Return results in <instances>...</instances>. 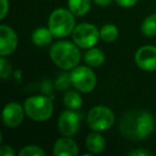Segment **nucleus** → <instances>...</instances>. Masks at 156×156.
Masks as SVG:
<instances>
[{"mask_svg":"<svg viewBox=\"0 0 156 156\" xmlns=\"http://www.w3.org/2000/svg\"><path fill=\"white\" fill-rule=\"evenodd\" d=\"M155 120L151 112L142 109L130 110L122 117L119 129L122 136L134 141L144 140L153 133Z\"/></svg>","mask_w":156,"mask_h":156,"instance_id":"nucleus-1","label":"nucleus"},{"mask_svg":"<svg viewBox=\"0 0 156 156\" xmlns=\"http://www.w3.org/2000/svg\"><path fill=\"white\" fill-rule=\"evenodd\" d=\"M49 56L52 62L62 69H75L81 58L77 45L69 41H61L52 45Z\"/></svg>","mask_w":156,"mask_h":156,"instance_id":"nucleus-2","label":"nucleus"},{"mask_svg":"<svg viewBox=\"0 0 156 156\" xmlns=\"http://www.w3.org/2000/svg\"><path fill=\"white\" fill-rule=\"evenodd\" d=\"M71 11L65 9H57L50 14L48 20V28L55 37H64L73 33L75 29V18Z\"/></svg>","mask_w":156,"mask_h":156,"instance_id":"nucleus-3","label":"nucleus"},{"mask_svg":"<svg viewBox=\"0 0 156 156\" xmlns=\"http://www.w3.org/2000/svg\"><path fill=\"white\" fill-rule=\"evenodd\" d=\"M27 117L34 121H46L52 115L54 105L50 98L43 95H35L27 98L24 103Z\"/></svg>","mask_w":156,"mask_h":156,"instance_id":"nucleus-4","label":"nucleus"},{"mask_svg":"<svg viewBox=\"0 0 156 156\" xmlns=\"http://www.w3.org/2000/svg\"><path fill=\"white\" fill-rule=\"evenodd\" d=\"M87 123L92 130L104 132L115 123V115L112 110L106 106H95L87 115Z\"/></svg>","mask_w":156,"mask_h":156,"instance_id":"nucleus-5","label":"nucleus"},{"mask_svg":"<svg viewBox=\"0 0 156 156\" xmlns=\"http://www.w3.org/2000/svg\"><path fill=\"white\" fill-rule=\"evenodd\" d=\"M69 77H71L72 85L78 91L88 93V92H91L95 88L96 76L90 67L76 66L71 72Z\"/></svg>","mask_w":156,"mask_h":156,"instance_id":"nucleus-6","label":"nucleus"},{"mask_svg":"<svg viewBox=\"0 0 156 156\" xmlns=\"http://www.w3.org/2000/svg\"><path fill=\"white\" fill-rule=\"evenodd\" d=\"M100 31L92 24H79L73 31V41L78 47L91 48L98 42Z\"/></svg>","mask_w":156,"mask_h":156,"instance_id":"nucleus-7","label":"nucleus"},{"mask_svg":"<svg viewBox=\"0 0 156 156\" xmlns=\"http://www.w3.org/2000/svg\"><path fill=\"white\" fill-rule=\"evenodd\" d=\"M80 127V115L74 110L63 111L58 119V129L63 136L73 137Z\"/></svg>","mask_w":156,"mask_h":156,"instance_id":"nucleus-8","label":"nucleus"},{"mask_svg":"<svg viewBox=\"0 0 156 156\" xmlns=\"http://www.w3.org/2000/svg\"><path fill=\"white\" fill-rule=\"evenodd\" d=\"M135 62L143 71H156V47L150 45L140 47L135 54Z\"/></svg>","mask_w":156,"mask_h":156,"instance_id":"nucleus-9","label":"nucleus"},{"mask_svg":"<svg viewBox=\"0 0 156 156\" xmlns=\"http://www.w3.org/2000/svg\"><path fill=\"white\" fill-rule=\"evenodd\" d=\"M17 47V35L11 27L0 26V55L7 57L12 55Z\"/></svg>","mask_w":156,"mask_h":156,"instance_id":"nucleus-10","label":"nucleus"},{"mask_svg":"<svg viewBox=\"0 0 156 156\" xmlns=\"http://www.w3.org/2000/svg\"><path fill=\"white\" fill-rule=\"evenodd\" d=\"M25 113V109L18 103H9L2 111L3 124L8 127H16L23 122Z\"/></svg>","mask_w":156,"mask_h":156,"instance_id":"nucleus-11","label":"nucleus"},{"mask_svg":"<svg viewBox=\"0 0 156 156\" xmlns=\"http://www.w3.org/2000/svg\"><path fill=\"white\" fill-rule=\"evenodd\" d=\"M54 154L56 156H76L78 154V145L73 139L64 136L56 141Z\"/></svg>","mask_w":156,"mask_h":156,"instance_id":"nucleus-12","label":"nucleus"},{"mask_svg":"<svg viewBox=\"0 0 156 156\" xmlns=\"http://www.w3.org/2000/svg\"><path fill=\"white\" fill-rule=\"evenodd\" d=\"M105 145H106L105 138L95 130L93 133H90L86 139V147L91 154H98L103 152Z\"/></svg>","mask_w":156,"mask_h":156,"instance_id":"nucleus-13","label":"nucleus"},{"mask_svg":"<svg viewBox=\"0 0 156 156\" xmlns=\"http://www.w3.org/2000/svg\"><path fill=\"white\" fill-rule=\"evenodd\" d=\"M51 37H54L50 31L49 28H45V27H40V28L35 29L32 32L31 35V40H32L33 44L39 47L42 46H46L51 42Z\"/></svg>","mask_w":156,"mask_h":156,"instance_id":"nucleus-14","label":"nucleus"},{"mask_svg":"<svg viewBox=\"0 0 156 156\" xmlns=\"http://www.w3.org/2000/svg\"><path fill=\"white\" fill-rule=\"evenodd\" d=\"M85 61L89 66H100L104 63L105 55L100 48L91 47L85 54Z\"/></svg>","mask_w":156,"mask_h":156,"instance_id":"nucleus-15","label":"nucleus"},{"mask_svg":"<svg viewBox=\"0 0 156 156\" xmlns=\"http://www.w3.org/2000/svg\"><path fill=\"white\" fill-rule=\"evenodd\" d=\"M69 9L74 15L83 16L90 11L91 1L90 0H67Z\"/></svg>","mask_w":156,"mask_h":156,"instance_id":"nucleus-16","label":"nucleus"},{"mask_svg":"<svg viewBox=\"0 0 156 156\" xmlns=\"http://www.w3.org/2000/svg\"><path fill=\"white\" fill-rule=\"evenodd\" d=\"M63 103L69 109L77 110V109L81 108V106H83V98L77 92L69 91L65 93L64 98H63Z\"/></svg>","mask_w":156,"mask_h":156,"instance_id":"nucleus-17","label":"nucleus"},{"mask_svg":"<svg viewBox=\"0 0 156 156\" xmlns=\"http://www.w3.org/2000/svg\"><path fill=\"white\" fill-rule=\"evenodd\" d=\"M141 31L147 37H152L156 35V14L147 16L141 25Z\"/></svg>","mask_w":156,"mask_h":156,"instance_id":"nucleus-18","label":"nucleus"},{"mask_svg":"<svg viewBox=\"0 0 156 156\" xmlns=\"http://www.w3.org/2000/svg\"><path fill=\"white\" fill-rule=\"evenodd\" d=\"M118 35H119V30L118 28L115 26V25H105L100 31V37L101 39L104 42H107V43H110V42H113L115 40H117Z\"/></svg>","mask_w":156,"mask_h":156,"instance_id":"nucleus-19","label":"nucleus"},{"mask_svg":"<svg viewBox=\"0 0 156 156\" xmlns=\"http://www.w3.org/2000/svg\"><path fill=\"white\" fill-rule=\"evenodd\" d=\"M20 156H45L46 153L43 149H41L37 145H27L24 147L20 151Z\"/></svg>","mask_w":156,"mask_h":156,"instance_id":"nucleus-20","label":"nucleus"},{"mask_svg":"<svg viewBox=\"0 0 156 156\" xmlns=\"http://www.w3.org/2000/svg\"><path fill=\"white\" fill-rule=\"evenodd\" d=\"M12 71V66L8 60H5V57H1L0 58V75L2 79H5L7 77H9L10 74Z\"/></svg>","mask_w":156,"mask_h":156,"instance_id":"nucleus-21","label":"nucleus"},{"mask_svg":"<svg viewBox=\"0 0 156 156\" xmlns=\"http://www.w3.org/2000/svg\"><path fill=\"white\" fill-rule=\"evenodd\" d=\"M69 83H72L71 81V77L65 74H62L58 77L56 81V87L58 90H65L67 87L69 86Z\"/></svg>","mask_w":156,"mask_h":156,"instance_id":"nucleus-22","label":"nucleus"},{"mask_svg":"<svg viewBox=\"0 0 156 156\" xmlns=\"http://www.w3.org/2000/svg\"><path fill=\"white\" fill-rule=\"evenodd\" d=\"M127 155H129V156H150V155H152V153L144 149H137V150H133V151L128 152Z\"/></svg>","mask_w":156,"mask_h":156,"instance_id":"nucleus-23","label":"nucleus"},{"mask_svg":"<svg viewBox=\"0 0 156 156\" xmlns=\"http://www.w3.org/2000/svg\"><path fill=\"white\" fill-rule=\"evenodd\" d=\"M0 155L1 156H14L15 155V152L9 145H2L1 149H0Z\"/></svg>","mask_w":156,"mask_h":156,"instance_id":"nucleus-24","label":"nucleus"},{"mask_svg":"<svg viewBox=\"0 0 156 156\" xmlns=\"http://www.w3.org/2000/svg\"><path fill=\"white\" fill-rule=\"evenodd\" d=\"M115 1L118 5L123 8H130L138 2V0H115Z\"/></svg>","mask_w":156,"mask_h":156,"instance_id":"nucleus-25","label":"nucleus"},{"mask_svg":"<svg viewBox=\"0 0 156 156\" xmlns=\"http://www.w3.org/2000/svg\"><path fill=\"white\" fill-rule=\"evenodd\" d=\"M9 11V2L8 0H1V13H0V18L3 20Z\"/></svg>","mask_w":156,"mask_h":156,"instance_id":"nucleus-26","label":"nucleus"},{"mask_svg":"<svg viewBox=\"0 0 156 156\" xmlns=\"http://www.w3.org/2000/svg\"><path fill=\"white\" fill-rule=\"evenodd\" d=\"M112 0H94V2L98 5H101V7H106V5H109L111 3Z\"/></svg>","mask_w":156,"mask_h":156,"instance_id":"nucleus-27","label":"nucleus"}]
</instances>
